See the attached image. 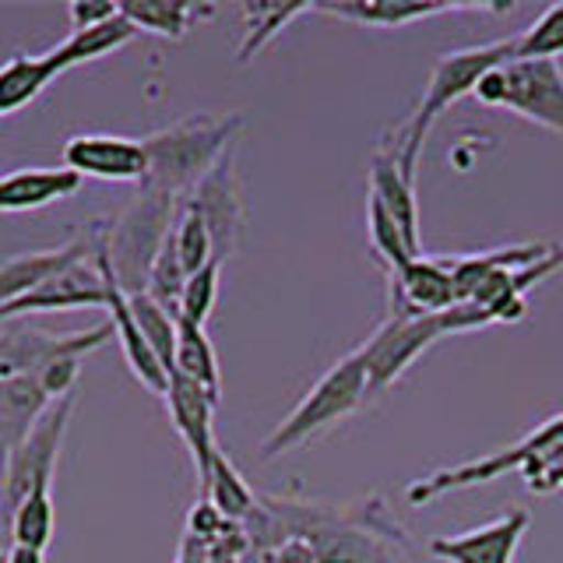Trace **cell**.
I'll return each instance as SVG.
<instances>
[{"instance_id":"1f68e13d","label":"cell","mask_w":563,"mask_h":563,"mask_svg":"<svg viewBox=\"0 0 563 563\" xmlns=\"http://www.w3.org/2000/svg\"><path fill=\"white\" fill-rule=\"evenodd\" d=\"M169 236H173L176 257H180L187 278H190V275H198L208 261H216V254H211V236H208L205 222H201L198 216H194L190 208H184V201H180V216H176V222H173V229H169Z\"/></svg>"},{"instance_id":"52a82bcc","label":"cell","mask_w":563,"mask_h":563,"mask_svg":"<svg viewBox=\"0 0 563 563\" xmlns=\"http://www.w3.org/2000/svg\"><path fill=\"white\" fill-rule=\"evenodd\" d=\"M475 99L493 110H507L521 120L563 137V67L560 60H507L479 81Z\"/></svg>"},{"instance_id":"83f0119b","label":"cell","mask_w":563,"mask_h":563,"mask_svg":"<svg viewBox=\"0 0 563 563\" xmlns=\"http://www.w3.org/2000/svg\"><path fill=\"white\" fill-rule=\"evenodd\" d=\"M53 493L43 489V493H32L8 521V532H11V542L18 550H35V553H46V545L53 542Z\"/></svg>"},{"instance_id":"4fadbf2b","label":"cell","mask_w":563,"mask_h":563,"mask_svg":"<svg viewBox=\"0 0 563 563\" xmlns=\"http://www.w3.org/2000/svg\"><path fill=\"white\" fill-rule=\"evenodd\" d=\"M451 307H457V292L448 257L422 254L387 275V317L440 313Z\"/></svg>"},{"instance_id":"836d02e7","label":"cell","mask_w":563,"mask_h":563,"mask_svg":"<svg viewBox=\"0 0 563 563\" xmlns=\"http://www.w3.org/2000/svg\"><path fill=\"white\" fill-rule=\"evenodd\" d=\"M8 563H46V553H35V550H18V545H11Z\"/></svg>"},{"instance_id":"6da1fadb","label":"cell","mask_w":563,"mask_h":563,"mask_svg":"<svg viewBox=\"0 0 563 563\" xmlns=\"http://www.w3.org/2000/svg\"><path fill=\"white\" fill-rule=\"evenodd\" d=\"M507 60H515V35H507V40H497V43H483V46L451 49L433 64L430 81L422 88V99L412 110V117L405 120L395 134L384 137V148L398 158L401 173L409 176L412 184H416V166H419L422 148H427L433 123L444 117L457 99L475 96V88H479V81L489 70H497Z\"/></svg>"},{"instance_id":"ac0fdd59","label":"cell","mask_w":563,"mask_h":563,"mask_svg":"<svg viewBox=\"0 0 563 563\" xmlns=\"http://www.w3.org/2000/svg\"><path fill=\"white\" fill-rule=\"evenodd\" d=\"M369 198L380 201V208L395 219L401 229L405 243L412 246V254L422 257V240H419V205H416V184L401 173L398 158L377 148L374 163H369Z\"/></svg>"},{"instance_id":"d6a6232c","label":"cell","mask_w":563,"mask_h":563,"mask_svg":"<svg viewBox=\"0 0 563 563\" xmlns=\"http://www.w3.org/2000/svg\"><path fill=\"white\" fill-rule=\"evenodd\" d=\"M120 11V4H106V0H75V4L67 8V18H70V32L78 29H92L106 18H113Z\"/></svg>"},{"instance_id":"4316f807","label":"cell","mask_w":563,"mask_h":563,"mask_svg":"<svg viewBox=\"0 0 563 563\" xmlns=\"http://www.w3.org/2000/svg\"><path fill=\"white\" fill-rule=\"evenodd\" d=\"M131 313L137 321V331L145 334L148 349L155 352V360L163 363L166 374H173V360H176V317L158 307L148 292H131Z\"/></svg>"},{"instance_id":"9a60e30c","label":"cell","mask_w":563,"mask_h":563,"mask_svg":"<svg viewBox=\"0 0 563 563\" xmlns=\"http://www.w3.org/2000/svg\"><path fill=\"white\" fill-rule=\"evenodd\" d=\"M78 307H106V282L99 261H81L70 272L49 278L46 286L35 292L14 299V303L0 307V324L4 321H29L35 313H60V310H78Z\"/></svg>"},{"instance_id":"7402d4cb","label":"cell","mask_w":563,"mask_h":563,"mask_svg":"<svg viewBox=\"0 0 563 563\" xmlns=\"http://www.w3.org/2000/svg\"><path fill=\"white\" fill-rule=\"evenodd\" d=\"M57 78L60 70L49 53H14L8 64H0V120L22 113Z\"/></svg>"},{"instance_id":"f546056e","label":"cell","mask_w":563,"mask_h":563,"mask_svg":"<svg viewBox=\"0 0 563 563\" xmlns=\"http://www.w3.org/2000/svg\"><path fill=\"white\" fill-rule=\"evenodd\" d=\"M563 53V4L545 8L532 25L515 35V60H556Z\"/></svg>"},{"instance_id":"4dcf8cb0","label":"cell","mask_w":563,"mask_h":563,"mask_svg":"<svg viewBox=\"0 0 563 563\" xmlns=\"http://www.w3.org/2000/svg\"><path fill=\"white\" fill-rule=\"evenodd\" d=\"M219 275H222V261H208L198 275L187 278V286L180 292V307H176V321L198 324L205 328L211 310H216L219 299Z\"/></svg>"},{"instance_id":"5bb4252c","label":"cell","mask_w":563,"mask_h":563,"mask_svg":"<svg viewBox=\"0 0 563 563\" xmlns=\"http://www.w3.org/2000/svg\"><path fill=\"white\" fill-rule=\"evenodd\" d=\"M166 405H169V419H173V430L180 433V440L187 444L190 457H194V468H198V486L205 489L208 483V472H211V457L219 454V444H216V427H211V419H216V398H211L205 387L190 384L187 377L180 374H169V384H166Z\"/></svg>"},{"instance_id":"2e32d148","label":"cell","mask_w":563,"mask_h":563,"mask_svg":"<svg viewBox=\"0 0 563 563\" xmlns=\"http://www.w3.org/2000/svg\"><path fill=\"white\" fill-rule=\"evenodd\" d=\"M532 525V515L525 507H510L507 515L483 528H472L462 536L433 539L430 553L444 563H515L518 545Z\"/></svg>"},{"instance_id":"7c38bea8","label":"cell","mask_w":563,"mask_h":563,"mask_svg":"<svg viewBox=\"0 0 563 563\" xmlns=\"http://www.w3.org/2000/svg\"><path fill=\"white\" fill-rule=\"evenodd\" d=\"M99 233H102V219L88 222L85 233H78L75 240H67L60 246L18 254V257L4 261V264H0V307H8V303H14V299L35 292L40 286H46L49 278L70 272L75 264L92 261L96 246H99Z\"/></svg>"},{"instance_id":"ffe728a7","label":"cell","mask_w":563,"mask_h":563,"mask_svg":"<svg viewBox=\"0 0 563 563\" xmlns=\"http://www.w3.org/2000/svg\"><path fill=\"white\" fill-rule=\"evenodd\" d=\"M49 405L53 401L43 391L40 377L0 380V475H4L11 454L18 451V444L29 437L35 419H40Z\"/></svg>"},{"instance_id":"f1b7e54d","label":"cell","mask_w":563,"mask_h":563,"mask_svg":"<svg viewBox=\"0 0 563 563\" xmlns=\"http://www.w3.org/2000/svg\"><path fill=\"white\" fill-rule=\"evenodd\" d=\"M366 236H369V254L384 268V275H395L398 268H405L416 254L412 246L405 243L401 229L395 225V219L380 208V201L366 198Z\"/></svg>"},{"instance_id":"cb8c5ba5","label":"cell","mask_w":563,"mask_h":563,"mask_svg":"<svg viewBox=\"0 0 563 563\" xmlns=\"http://www.w3.org/2000/svg\"><path fill=\"white\" fill-rule=\"evenodd\" d=\"M173 374H180L190 384L205 387V391L219 401V395H222L219 356H216V345H211L205 328L187 324V321H176V360H173Z\"/></svg>"},{"instance_id":"8992f818","label":"cell","mask_w":563,"mask_h":563,"mask_svg":"<svg viewBox=\"0 0 563 563\" xmlns=\"http://www.w3.org/2000/svg\"><path fill=\"white\" fill-rule=\"evenodd\" d=\"M180 216V198L141 184L134 201L120 211V219L110 225V261L123 292H145L148 272L163 251L169 229Z\"/></svg>"},{"instance_id":"d6986e66","label":"cell","mask_w":563,"mask_h":563,"mask_svg":"<svg viewBox=\"0 0 563 563\" xmlns=\"http://www.w3.org/2000/svg\"><path fill=\"white\" fill-rule=\"evenodd\" d=\"M81 187V176L70 169L49 166H25L8 176H0V211H40L46 205H57L70 198Z\"/></svg>"},{"instance_id":"e0dca14e","label":"cell","mask_w":563,"mask_h":563,"mask_svg":"<svg viewBox=\"0 0 563 563\" xmlns=\"http://www.w3.org/2000/svg\"><path fill=\"white\" fill-rule=\"evenodd\" d=\"M472 14V11H510L497 4H419V0H345V4H313V14L342 18V22H356L369 29H401L416 22H430L440 14Z\"/></svg>"},{"instance_id":"484cf974","label":"cell","mask_w":563,"mask_h":563,"mask_svg":"<svg viewBox=\"0 0 563 563\" xmlns=\"http://www.w3.org/2000/svg\"><path fill=\"white\" fill-rule=\"evenodd\" d=\"M201 500L216 507L225 521H246L257 507V497L251 493V486L243 483V475L233 468V462H229L222 451L211 457V472L201 489Z\"/></svg>"},{"instance_id":"9c48e42d","label":"cell","mask_w":563,"mask_h":563,"mask_svg":"<svg viewBox=\"0 0 563 563\" xmlns=\"http://www.w3.org/2000/svg\"><path fill=\"white\" fill-rule=\"evenodd\" d=\"M113 339L110 321L85 331H46L32 321H4L0 324V380L14 377H35L46 366L60 360H81Z\"/></svg>"},{"instance_id":"3957f363","label":"cell","mask_w":563,"mask_h":563,"mask_svg":"<svg viewBox=\"0 0 563 563\" xmlns=\"http://www.w3.org/2000/svg\"><path fill=\"white\" fill-rule=\"evenodd\" d=\"M240 128H243L240 113H194L180 123H173V128L141 137L148 152L145 184L184 201L219 166V158L236 148Z\"/></svg>"},{"instance_id":"5b68a950","label":"cell","mask_w":563,"mask_h":563,"mask_svg":"<svg viewBox=\"0 0 563 563\" xmlns=\"http://www.w3.org/2000/svg\"><path fill=\"white\" fill-rule=\"evenodd\" d=\"M363 401H369L366 398V366H363L360 349H352L268 433V440L261 444V462H275V457H282V454L310 444L313 437H321L324 430L339 427V422L356 412Z\"/></svg>"},{"instance_id":"e575fe53","label":"cell","mask_w":563,"mask_h":563,"mask_svg":"<svg viewBox=\"0 0 563 563\" xmlns=\"http://www.w3.org/2000/svg\"><path fill=\"white\" fill-rule=\"evenodd\" d=\"M0 563H8V553L4 550H0Z\"/></svg>"},{"instance_id":"603a6c76","label":"cell","mask_w":563,"mask_h":563,"mask_svg":"<svg viewBox=\"0 0 563 563\" xmlns=\"http://www.w3.org/2000/svg\"><path fill=\"white\" fill-rule=\"evenodd\" d=\"M120 11L137 25V32H155L163 40H184V35L216 14V4H184V0H131Z\"/></svg>"},{"instance_id":"277c9868","label":"cell","mask_w":563,"mask_h":563,"mask_svg":"<svg viewBox=\"0 0 563 563\" xmlns=\"http://www.w3.org/2000/svg\"><path fill=\"white\" fill-rule=\"evenodd\" d=\"M493 321L468 303H457L440 313H416V317H387V321L360 345V356L366 366V398H380L387 387L398 384L422 352L437 345L440 339L457 331L489 328Z\"/></svg>"},{"instance_id":"ba28073f","label":"cell","mask_w":563,"mask_h":563,"mask_svg":"<svg viewBox=\"0 0 563 563\" xmlns=\"http://www.w3.org/2000/svg\"><path fill=\"white\" fill-rule=\"evenodd\" d=\"M70 412H75V395L53 401L11 454L4 475H0V525L4 528L25 497L53 489V475H57V457H60Z\"/></svg>"},{"instance_id":"44dd1931","label":"cell","mask_w":563,"mask_h":563,"mask_svg":"<svg viewBox=\"0 0 563 563\" xmlns=\"http://www.w3.org/2000/svg\"><path fill=\"white\" fill-rule=\"evenodd\" d=\"M134 40H137V25L123 11H117L113 18H106V22H99L92 29L70 32L64 43H57V46L46 49V53H49V60L57 64L60 75H64V70H70V67H81L88 60L110 57L113 49H123V46L134 43Z\"/></svg>"},{"instance_id":"7a4b0ae2","label":"cell","mask_w":563,"mask_h":563,"mask_svg":"<svg viewBox=\"0 0 563 563\" xmlns=\"http://www.w3.org/2000/svg\"><path fill=\"white\" fill-rule=\"evenodd\" d=\"M518 472L521 483L532 493H553L563 489V412L539 422V427L521 437L518 444H510L497 454L475 457V462L454 465L444 472H433L427 479H419L409 486V504L422 507L437 497H448V493L468 489V486H483L500 479V475Z\"/></svg>"},{"instance_id":"30bf717a","label":"cell","mask_w":563,"mask_h":563,"mask_svg":"<svg viewBox=\"0 0 563 563\" xmlns=\"http://www.w3.org/2000/svg\"><path fill=\"white\" fill-rule=\"evenodd\" d=\"M184 208H190L194 216L205 222L216 261L225 264L240 251L246 211H243V190H240V176H236V148L225 152L219 158V166L187 194Z\"/></svg>"},{"instance_id":"d4e9b609","label":"cell","mask_w":563,"mask_h":563,"mask_svg":"<svg viewBox=\"0 0 563 563\" xmlns=\"http://www.w3.org/2000/svg\"><path fill=\"white\" fill-rule=\"evenodd\" d=\"M240 14H243V43L236 49V64H251L282 29H289V22L313 14V4H257V0H251V4L240 8Z\"/></svg>"},{"instance_id":"8fae6325","label":"cell","mask_w":563,"mask_h":563,"mask_svg":"<svg viewBox=\"0 0 563 563\" xmlns=\"http://www.w3.org/2000/svg\"><path fill=\"white\" fill-rule=\"evenodd\" d=\"M64 169L78 173L81 180H110V184H145L148 152L141 137L123 134H75L64 141Z\"/></svg>"}]
</instances>
